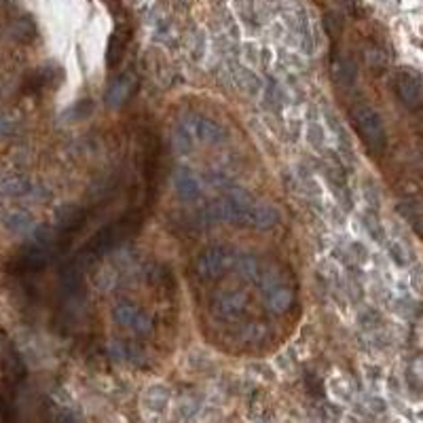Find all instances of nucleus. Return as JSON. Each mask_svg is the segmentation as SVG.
Here are the masks:
<instances>
[{"label":"nucleus","mask_w":423,"mask_h":423,"mask_svg":"<svg viewBox=\"0 0 423 423\" xmlns=\"http://www.w3.org/2000/svg\"><path fill=\"white\" fill-rule=\"evenodd\" d=\"M349 119L368 153L377 157L383 155L387 149V129L381 114L368 104H353L349 108Z\"/></svg>","instance_id":"obj_1"},{"label":"nucleus","mask_w":423,"mask_h":423,"mask_svg":"<svg viewBox=\"0 0 423 423\" xmlns=\"http://www.w3.org/2000/svg\"><path fill=\"white\" fill-rule=\"evenodd\" d=\"M51 260H55L51 240L36 237L34 242H28L17 250V254L9 262V271L13 275H32V273L43 271Z\"/></svg>","instance_id":"obj_2"},{"label":"nucleus","mask_w":423,"mask_h":423,"mask_svg":"<svg viewBox=\"0 0 423 423\" xmlns=\"http://www.w3.org/2000/svg\"><path fill=\"white\" fill-rule=\"evenodd\" d=\"M392 85H394L398 100L409 110H422L423 87L419 73H415L413 68H400V70H396Z\"/></svg>","instance_id":"obj_3"},{"label":"nucleus","mask_w":423,"mask_h":423,"mask_svg":"<svg viewBox=\"0 0 423 423\" xmlns=\"http://www.w3.org/2000/svg\"><path fill=\"white\" fill-rule=\"evenodd\" d=\"M112 318H114L117 324H121L125 328H132L138 335H149L155 328V320L144 309H140V307H136L127 301H121L112 309Z\"/></svg>","instance_id":"obj_4"},{"label":"nucleus","mask_w":423,"mask_h":423,"mask_svg":"<svg viewBox=\"0 0 423 423\" xmlns=\"http://www.w3.org/2000/svg\"><path fill=\"white\" fill-rule=\"evenodd\" d=\"M129 41H132V28L123 19H117V26H114V30L110 34L108 49H106V64H108V68H114L117 64H121V58L125 55Z\"/></svg>","instance_id":"obj_5"},{"label":"nucleus","mask_w":423,"mask_h":423,"mask_svg":"<svg viewBox=\"0 0 423 423\" xmlns=\"http://www.w3.org/2000/svg\"><path fill=\"white\" fill-rule=\"evenodd\" d=\"M134 87H136V81L132 77H123V79H119L117 83L110 87L106 97H108V102L112 106H119V104H123L127 100V95L134 91Z\"/></svg>","instance_id":"obj_6"},{"label":"nucleus","mask_w":423,"mask_h":423,"mask_svg":"<svg viewBox=\"0 0 423 423\" xmlns=\"http://www.w3.org/2000/svg\"><path fill=\"white\" fill-rule=\"evenodd\" d=\"M15 405L11 396V385L0 383V422H15Z\"/></svg>","instance_id":"obj_7"}]
</instances>
